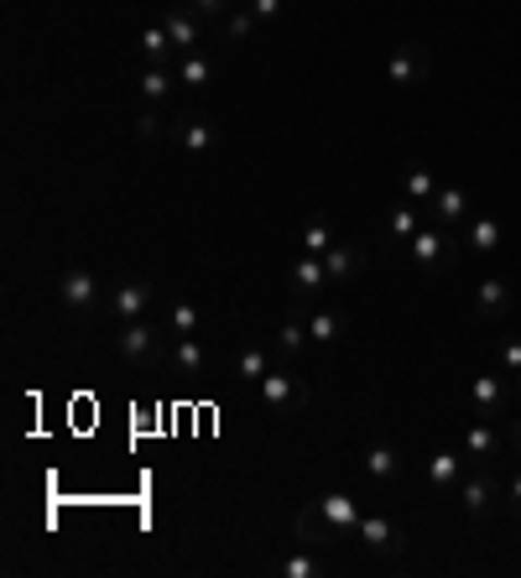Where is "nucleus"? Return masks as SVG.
<instances>
[{
    "label": "nucleus",
    "mask_w": 521,
    "mask_h": 578,
    "mask_svg": "<svg viewBox=\"0 0 521 578\" xmlns=\"http://www.w3.org/2000/svg\"><path fill=\"white\" fill-rule=\"evenodd\" d=\"M355 527H360V506L350 495H318V501H308L298 511V548L324 553L334 542H350Z\"/></svg>",
    "instance_id": "nucleus-1"
},
{
    "label": "nucleus",
    "mask_w": 521,
    "mask_h": 578,
    "mask_svg": "<svg viewBox=\"0 0 521 578\" xmlns=\"http://www.w3.org/2000/svg\"><path fill=\"white\" fill-rule=\"evenodd\" d=\"M167 349H172V334L157 329V323H146V318L116 329V355L131 365V370H157V365H167Z\"/></svg>",
    "instance_id": "nucleus-2"
},
{
    "label": "nucleus",
    "mask_w": 521,
    "mask_h": 578,
    "mask_svg": "<svg viewBox=\"0 0 521 578\" xmlns=\"http://www.w3.org/2000/svg\"><path fill=\"white\" fill-rule=\"evenodd\" d=\"M407 256H412L417 271L444 276V271H453V261H459V245H453V235L444 230V224H423V230L407 241Z\"/></svg>",
    "instance_id": "nucleus-3"
},
{
    "label": "nucleus",
    "mask_w": 521,
    "mask_h": 578,
    "mask_svg": "<svg viewBox=\"0 0 521 578\" xmlns=\"http://www.w3.org/2000/svg\"><path fill=\"white\" fill-rule=\"evenodd\" d=\"M459 506L470 521H490L496 516V475H490V464H470V475L459 480Z\"/></svg>",
    "instance_id": "nucleus-4"
},
{
    "label": "nucleus",
    "mask_w": 521,
    "mask_h": 578,
    "mask_svg": "<svg viewBox=\"0 0 521 578\" xmlns=\"http://www.w3.org/2000/svg\"><path fill=\"white\" fill-rule=\"evenodd\" d=\"M58 303H63L69 313H95V308L110 303V287L99 282L95 271H84V266H78V271H69V276L58 282Z\"/></svg>",
    "instance_id": "nucleus-5"
},
{
    "label": "nucleus",
    "mask_w": 521,
    "mask_h": 578,
    "mask_svg": "<svg viewBox=\"0 0 521 578\" xmlns=\"http://www.w3.org/2000/svg\"><path fill=\"white\" fill-rule=\"evenodd\" d=\"M511 411V376L506 370H490V376H474L470 385V417H506Z\"/></svg>",
    "instance_id": "nucleus-6"
},
{
    "label": "nucleus",
    "mask_w": 521,
    "mask_h": 578,
    "mask_svg": "<svg viewBox=\"0 0 521 578\" xmlns=\"http://www.w3.org/2000/svg\"><path fill=\"white\" fill-rule=\"evenodd\" d=\"M256 391H260V407H266V411H282V417L303 411V402H308V385L298 381V376H287L282 365H271V376H266Z\"/></svg>",
    "instance_id": "nucleus-7"
},
{
    "label": "nucleus",
    "mask_w": 521,
    "mask_h": 578,
    "mask_svg": "<svg viewBox=\"0 0 521 578\" xmlns=\"http://www.w3.org/2000/svg\"><path fill=\"white\" fill-rule=\"evenodd\" d=\"M152 308H157V287L152 282H120V287H110V303H105V313L116 323H136Z\"/></svg>",
    "instance_id": "nucleus-8"
},
{
    "label": "nucleus",
    "mask_w": 521,
    "mask_h": 578,
    "mask_svg": "<svg viewBox=\"0 0 521 578\" xmlns=\"http://www.w3.org/2000/svg\"><path fill=\"white\" fill-rule=\"evenodd\" d=\"M355 542H365V548H371V553H380V557L407 553V531L397 527V521H386V516H371V511H360Z\"/></svg>",
    "instance_id": "nucleus-9"
},
{
    "label": "nucleus",
    "mask_w": 521,
    "mask_h": 578,
    "mask_svg": "<svg viewBox=\"0 0 521 578\" xmlns=\"http://www.w3.org/2000/svg\"><path fill=\"white\" fill-rule=\"evenodd\" d=\"M386 84H397V89H417V84H427V58L423 48H397L391 58H386Z\"/></svg>",
    "instance_id": "nucleus-10"
},
{
    "label": "nucleus",
    "mask_w": 521,
    "mask_h": 578,
    "mask_svg": "<svg viewBox=\"0 0 521 578\" xmlns=\"http://www.w3.org/2000/svg\"><path fill=\"white\" fill-rule=\"evenodd\" d=\"M204 365H209V355H204L198 334H193V339H172V349H167V376H178V381H198V376H204Z\"/></svg>",
    "instance_id": "nucleus-11"
},
{
    "label": "nucleus",
    "mask_w": 521,
    "mask_h": 578,
    "mask_svg": "<svg viewBox=\"0 0 521 578\" xmlns=\"http://www.w3.org/2000/svg\"><path fill=\"white\" fill-rule=\"evenodd\" d=\"M423 475L433 490H459V480L470 475V454H453V448H438V454L423 464Z\"/></svg>",
    "instance_id": "nucleus-12"
},
{
    "label": "nucleus",
    "mask_w": 521,
    "mask_h": 578,
    "mask_svg": "<svg viewBox=\"0 0 521 578\" xmlns=\"http://www.w3.org/2000/svg\"><path fill=\"white\" fill-rule=\"evenodd\" d=\"M464 454H470V464H496L500 454V433L490 417H474L470 428H464Z\"/></svg>",
    "instance_id": "nucleus-13"
},
{
    "label": "nucleus",
    "mask_w": 521,
    "mask_h": 578,
    "mask_svg": "<svg viewBox=\"0 0 521 578\" xmlns=\"http://www.w3.org/2000/svg\"><path fill=\"white\" fill-rule=\"evenodd\" d=\"M324 282H329V266H324V256L298 250V261H292V297H303V303H308L313 292H324Z\"/></svg>",
    "instance_id": "nucleus-14"
},
{
    "label": "nucleus",
    "mask_w": 521,
    "mask_h": 578,
    "mask_svg": "<svg viewBox=\"0 0 521 578\" xmlns=\"http://www.w3.org/2000/svg\"><path fill=\"white\" fill-rule=\"evenodd\" d=\"M427 209H433V224H444V230H453V224H464V219H470V193L464 188H438L433 193V204H427Z\"/></svg>",
    "instance_id": "nucleus-15"
},
{
    "label": "nucleus",
    "mask_w": 521,
    "mask_h": 578,
    "mask_svg": "<svg viewBox=\"0 0 521 578\" xmlns=\"http://www.w3.org/2000/svg\"><path fill=\"white\" fill-rule=\"evenodd\" d=\"M402 469H407V458L397 454L391 443H371V448H365V475H371L376 484H397L402 480Z\"/></svg>",
    "instance_id": "nucleus-16"
},
{
    "label": "nucleus",
    "mask_w": 521,
    "mask_h": 578,
    "mask_svg": "<svg viewBox=\"0 0 521 578\" xmlns=\"http://www.w3.org/2000/svg\"><path fill=\"white\" fill-rule=\"evenodd\" d=\"M324 266H329V282H339V287H344V282H355L360 271L371 266V256H365L360 245H334L329 256H324Z\"/></svg>",
    "instance_id": "nucleus-17"
},
{
    "label": "nucleus",
    "mask_w": 521,
    "mask_h": 578,
    "mask_svg": "<svg viewBox=\"0 0 521 578\" xmlns=\"http://www.w3.org/2000/svg\"><path fill=\"white\" fill-rule=\"evenodd\" d=\"M162 26L178 52H198V16H193V5H172L162 16Z\"/></svg>",
    "instance_id": "nucleus-18"
},
{
    "label": "nucleus",
    "mask_w": 521,
    "mask_h": 578,
    "mask_svg": "<svg viewBox=\"0 0 521 578\" xmlns=\"http://www.w3.org/2000/svg\"><path fill=\"white\" fill-rule=\"evenodd\" d=\"M308 344H313V334H308V318H282V329H277V339H271L277 360H298V355H303Z\"/></svg>",
    "instance_id": "nucleus-19"
},
{
    "label": "nucleus",
    "mask_w": 521,
    "mask_h": 578,
    "mask_svg": "<svg viewBox=\"0 0 521 578\" xmlns=\"http://www.w3.org/2000/svg\"><path fill=\"white\" fill-rule=\"evenodd\" d=\"M474 313H480V318H506V313H511V287L496 282V276H490V282H480V287H474Z\"/></svg>",
    "instance_id": "nucleus-20"
},
{
    "label": "nucleus",
    "mask_w": 521,
    "mask_h": 578,
    "mask_svg": "<svg viewBox=\"0 0 521 578\" xmlns=\"http://www.w3.org/2000/svg\"><path fill=\"white\" fill-rule=\"evenodd\" d=\"M142 58H146V69H167L172 58H183V52L172 48V37H167V26H146L142 32Z\"/></svg>",
    "instance_id": "nucleus-21"
},
{
    "label": "nucleus",
    "mask_w": 521,
    "mask_h": 578,
    "mask_svg": "<svg viewBox=\"0 0 521 578\" xmlns=\"http://www.w3.org/2000/svg\"><path fill=\"white\" fill-rule=\"evenodd\" d=\"M496 245H500V219L474 214L470 224H464V250H474V256H490Z\"/></svg>",
    "instance_id": "nucleus-22"
},
{
    "label": "nucleus",
    "mask_w": 521,
    "mask_h": 578,
    "mask_svg": "<svg viewBox=\"0 0 521 578\" xmlns=\"http://www.w3.org/2000/svg\"><path fill=\"white\" fill-rule=\"evenodd\" d=\"M417 230H423V204H397V209L386 214V235L397 245H407Z\"/></svg>",
    "instance_id": "nucleus-23"
},
{
    "label": "nucleus",
    "mask_w": 521,
    "mask_h": 578,
    "mask_svg": "<svg viewBox=\"0 0 521 578\" xmlns=\"http://www.w3.org/2000/svg\"><path fill=\"white\" fill-rule=\"evenodd\" d=\"M402 193L407 204H433V193H438V177H433V168H423V162H412V168L402 172Z\"/></svg>",
    "instance_id": "nucleus-24"
},
{
    "label": "nucleus",
    "mask_w": 521,
    "mask_h": 578,
    "mask_svg": "<svg viewBox=\"0 0 521 578\" xmlns=\"http://www.w3.org/2000/svg\"><path fill=\"white\" fill-rule=\"evenodd\" d=\"M256 32H260V16L256 11H251V5H245V0H240L235 11H230V16H225V37H230V42H256Z\"/></svg>",
    "instance_id": "nucleus-25"
},
{
    "label": "nucleus",
    "mask_w": 521,
    "mask_h": 578,
    "mask_svg": "<svg viewBox=\"0 0 521 578\" xmlns=\"http://www.w3.org/2000/svg\"><path fill=\"white\" fill-rule=\"evenodd\" d=\"M178 84H189V89H209L214 84V63L204 52H183L178 58Z\"/></svg>",
    "instance_id": "nucleus-26"
},
{
    "label": "nucleus",
    "mask_w": 521,
    "mask_h": 578,
    "mask_svg": "<svg viewBox=\"0 0 521 578\" xmlns=\"http://www.w3.org/2000/svg\"><path fill=\"white\" fill-rule=\"evenodd\" d=\"M271 355H277V349H256V344H251V349H240L235 376H240V381H251V385H260L266 376H271Z\"/></svg>",
    "instance_id": "nucleus-27"
},
{
    "label": "nucleus",
    "mask_w": 521,
    "mask_h": 578,
    "mask_svg": "<svg viewBox=\"0 0 521 578\" xmlns=\"http://www.w3.org/2000/svg\"><path fill=\"white\" fill-rule=\"evenodd\" d=\"M172 136L189 146V151H214V146H219V131H214L209 121H178L172 125Z\"/></svg>",
    "instance_id": "nucleus-28"
},
{
    "label": "nucleus",
    "mask_w": 521,
    "mask_h": 578,
    "mask_svg": "<svg viewBox=\"0 0 521 578\" xmlns=\"http://www.w3.org/2000/svg\"><path fill=\"white\" fill-rule=\"evenodd\" d=\"M308 334H313V344H339V339H344V318L334 313V308H313Z\"/></svg>",
    "instance_id": "nucleus-29"
},
{
    "label": "nucleus",
    "mask_w": 521,
    "mask_h": 578,
    "mask_svg": "<svg viewBox=\"0 0 521 578\" xmlns=\"http://www.w3.org/2000/svg\"><path fill=\"white\" fill-rule=\"evenodd\" d=\"M277 574H282V578H318V574H324V557H313V548L287 553V557H277Z\"/></svg>",
    "instance_id": "nucleus-30"
},
{
    "label": "nucleus",
    "mask_w": 521,
    "mask_h": 578,
    "mask_svg": "<svg viewBox=\"0 0 521 578\" xmlns=\"http://www.w3.org/2000/svg\"><path fill=\"white\" fill-rule=\"evenodd\" d=\"M167 334H172V339H193V334H198V308L183 303V297H178V303H167Z\"/></svg>",
    "instance_id": "nucleus-31"
},
{
    "label": "nucleus",
    "mask_w": 521,
    "mask_h": 578,
    "mask_svg": "<svg viewBox=\"0 0 521 578\" xmlns=\"http://www.w3.org/2000/svg\"><path fill=\"white\" fill-rule=\"evenodd\" d=\"M334 245L339 241H334V230L324 219H308V224H303V250H308V256H329Z\"/></svg>",
    "instance_id": "nucleus-32"
},
{
    "label": "nucleus",
    "mask_w": 521,
    "mask_h": 578,
    "mask_svg": "<svg viewBox=\"0 0 521 578\" xmlns=\"http://www.w3.org/2000/svg\"><path fill=\"white\" fill-rule=\"evenodd\" d=\"M167 89H172V73H167V69H146V73H142V95H146V104H162Z\"/></svg>",
    "instance_id": "nucleus-33"
},
{
    "label": "nucleus",
    "mask_w": 521,
    "mask_h": 578,
    "mask_svg": "<svg viewBox=\"0 0 521 578\" xmlns=\"http://www.w3.org/2000/svg\"><path fill=\"white\" fill-rule=\"evenodd\" d=\"M189 5H193V16H198V22H225L240 0H189Z\"/></svg>",
    "instance_id": "nucleus-34"
},
{
    "label": "nucleus",
    "mask_w": 521,
    "mask_h": 578,
    "mask_svg": "<svg viewBox=\"0 0 521 578\" xmlns=\"http://www.w3.org/2000/svg\"><path fill=\"white\" fill-rule=\"evenodd\" d=\"M136 136H142V142H157V136H167V121L157 115V104H146L142 115H136Z\"/></svg>",
    "instance_id": "nucleus-35"
},
{
    "label": "nucleus",
    "mask_w": 521,
    "mask_h": 578,
    "mask_svg": "<svg viewBox=\"0 0 521 578\" xmlns=\"http://www.w3.org/2000/svg\"><path fill=\"white\" fill-rule=\"evenodd\" d=\"M500 370H506V376H521V339H506V344H500Z\"/></svg>",
    "instance_id": "nucleus-36"
},
{
    "label": "nucleus",
    "mask_w": 521,
    "mask_h": 578,
    "mask_svg": "<svg viewBox=\"0 0 521 578\" xmlns=\"http://www.w3.org/2000/svg\"><path fill=\"white\" fill-rule=\"evenodd\" d=\"M245 5L256 11L260 22H277V16H282V0H245Z\"/></svg>",
    "instance_id": "nucleus-37"
},
{
    "label": "nucleus",
    "mask_w": 521,
    "mask_h": 578,
    "mask_svg": "<svg viewBox=\"0 0 521 578\" xmlns=\"http://www.w3.org/2000/svg\"><path fill=\"white\" fill-rule=\"evenodd\" d=\"M506 511H511V516H521V469L506 480Z\"/></svg>",
    "instance_id": "nucleus-38"
},
{
    "label": "nucleus",
    "mask_w": 521,
    "mask_h": 578,
    "mask_svg": "<svg viewBox=\"0 0 521 578\" xmlns=\"http://www.w3.org/2000/svg\"><path fill=\"white\" fill-rule=\"evenodd\" d=\"M511 454L521 458V417H517V422H511Z\"/></svg>",
    "instance_id": "nucleus-39"
},
{
    "label": "nucleus",
    "mask_w": 521,
    "mask_h": 578,
    "mask_svg": "<svg viewBox=\"0 0 521 578\" xmlns=\"http://www.w3.org/2000/svg\"><path fill=\"white\" fill-rule=\"evenodd\" d=\"M511 381H517V396H521V376H511Z\"/></svg>",
    "instance_id": "nucleus-40"
}]
</instances>
